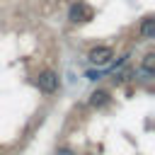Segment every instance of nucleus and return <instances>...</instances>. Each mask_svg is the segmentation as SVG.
<instances>
[{
  "label": "nucleus",
  "instance_id": "nucleus-1",
  "mask_svg": "<svg viewBox=\"0 0 155 155\" xmlns=\"http://www.w3.org/2000/svg\"><path fill=\"white\" fill-rule=\"evenodd\" d=\"M39 90L46 92V94L56 92V90H58V75H56L53 70H44V73L39 75Z\"/></svg>",
  "mask_w": 155,
  "mask_h": 155
},
{
  "label": "nucleus",
  "instance_id": "nucleus-2",
  "mask_svg": "<svg viewBox=\"0 0 155 155\" xmlns=\"http://www.w3.org/2000/svg\"><path fill=\"white\" fill-rule=\"evenodd\" d=\"M111 58H114V51H111L109 46H97V48L90 51V61H92L94 65H107Z\"/></svg>",
  "mask_w": 155,
  "mask_h": 155
},
{
  "label": "nucleus",
  "instance_id": "nucleus-3",
  "mask_svg": "<svg viewBox=\"0 0 155 155\" xmlns=\"http://www.w3.org/2000/svg\"><path fill=\"white\" fill-rule=\"evenodd\" d=\"M140 36L143 39H155V19L153 17H145L143 24H140Z\"/></svg>",
  "mask_w": 155,
  "mask_h": 155
},
{
  "label": "nucleus",
  "instance_id": "nucleus-4",
  "mask_svg": "<svg viewBox=\"0 0 155 155\" xmlns=\"http://www.w3.org/2000/svg\"><path fill=\"white\" fill-rule=\"evenodd\" d=\"M82 17H90V10L85 5H73L70 7V19L73 22H82Z\"/></svg>",
  "mask_w": 155,
  "mask_h": 155
},
{
  "label": "nucleus",
  "instance_id": "nucleus-5",
  "mask_svg": "<svg viewBox=\"0 0 155 155\" xmlns=\"http://www.w3.org/2000/svg\"><path fill=\"white\" fill-rule=\"evenodd\" d=\"M109 102V92H104V90H97V92H92V97H90V104L92 107H104Z\"/></svg>",
  "mask_w": 155,
  "mask_h": 155
},
{
  "label": "nucleus",
  "instance_id": "nucleus-6",
  "mask_svg": "<svg viewBox=\"0 0 155 155\" xmlns=\"http://www.w3.org/2000/svg\"><path fill=\"white\" fill-rule=\"evenodd\" d=\"M140 68H143V70H150V73H153V70H155V53H148V56L143 58V65H140Z\"/></svg>",
  "mask_w": 155,
  "mask_h": 155
},
{
  "label": "nucleus",
  "instance_id": "nucleus-7",
  "mask_svg": "<svg viewBox=\"0 0 155 155\" xmlns=\"http://www.w3.org/2000/svg\"><path fill=\"white\" fill-rule=\"evenodd\" d=\"M56 155H75V153H73V150H70V148H61V150H58V153H56Z\"/></svg>",
  "mask_w": 155,
  "mask_h": 155
},
{
  "label": "nucleus",
  "instance_id": "nucleus-8",
  "mask_svg": "<svg viewBox=\"0 0 155 155\" xmlns=\"http://www.w3.org/2000/svg\"><path fill=\"white\" fill-rule=\"evenodd\" d=\"M99 75H102V73H97V70H90V73H87V78H90V80H97Z\"/></svg>",
  "mask_w": 155,
  "mask_h": 155
},
{
  "label": "nucleus",
  "instance_id": "nucleus-9",
  "mask_svg": "<svg viewBox=\"0 0 155 155\" xmlns=\"http://www.w3.org/2000/svg\"><path fill=\"white\" fill-rule=\"evenodd\" d=\"M87 155H92V153H87Z\"/></svg>",
  "mask_w": 155,
  "mask_h": 155
}]
</instances>
